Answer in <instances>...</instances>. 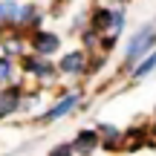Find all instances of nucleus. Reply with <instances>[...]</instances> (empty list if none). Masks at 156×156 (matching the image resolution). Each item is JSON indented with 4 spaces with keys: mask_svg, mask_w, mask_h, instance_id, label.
<instances>
[{
    "mask_svg": "<svg viewBox=\"0 0 156 156\" xmlns=\"http://www.w3.org/2000/svg\"><path fill=\"white\" fill-rule=\"evenodd\" d=\"M95 145H98V133H95V130H84L75 139V153H90Z\"/></svg>",
    "mask_w": 156,
    "mask_h": 156,
    "instance_id": "obj_3",
    "label": "nucleus"
},
{
    "mask_svg": "<svg viewBox=\"0 0 156 156\" xmlns=\"http://www.w3.org/2000/svg\"><path fill=\"white\" fill-rule=\"evenodd\" d=\"M23 67H26V73H35L41 78H49L52 75V64H44V61H38V58H29Z\"/></svg>",
    "mask_w": 156,
    "mask_h": 156,
    "instance_id": "obj_6",
    "label": "nucleus"
},
{
    "mask_svg": "<svg viewBox=\"0 0 156 156\" xmlns=\"http://www.w3.org/2000/svg\"><path fill=\"white\" fill-rule=\"evenodd\" d=\"M98 133L104 136V145H107V147H116V142H119V130H116V127L104 124V127H98Z\"/></svg>",
    "mask_w": 156,
    "mask_h": 156,
    "instance_id": "obj_8",
    "label": "nucleus"
},
{
    "mask_svg": "<svg viewBox=\"0 0 156 156\" xmlns=\"http://www.w3.org/2000/svg\"><path fill=\"white\" fill-rule=\"evenodd\" d=\"M153 67H156V52H153V55H147V58H145V64H142V67L136 69V78H145V75L151 73Z\"/></svg>",
    "mask_w": 156,
    "mask_h": 156,
    "instance_id": "obj_9",
    "label": "nucleus"
},
{
    "mask_svg": "<svg viewBox=\"0 0 156 156\" xmlns=\"http://www.w3.org/2000/svg\"><path fill=\"white\" fill-rule=\"evenodd\" d=\"M32 46H35L38 52H44V55H49V52L58 49V38H55V35H46V32H38V35L32 38Z\"/></svg>",
    "mask_w": 156,
    "mask_h": 156,
    "instance_id": "obj_2",
    "label": "nucleus"
},
{
    "mask_svg": "<svg viewBox=\"0 0 156 156\" xmlns=\"http://www.w3.org/2000/svg\"><path fill=\"white\" fill-rule=\"evenodd\" d=\"M9 75H12V61L9 58H0V81L9 78Z\"/></svg>",
    "mask_w": 156,
    "mask_h": 156,
    "instance_id": "obj_10",
    "label": "nucleus"
},
{
    "mask_svg": "<svg viewBox=\"0 0 156 156\" xmlns=\"http://www.w3.org/2000/svg\"><path fill=\"white\" fill-rule=\"evenodd\" d=\"M75 104H78V95H67V98H64L58 107H52V110L46 113V119H61V116H67V113L73 110Z\"/></svg>",
    "mask_w": 156,
    "mask_h": 156,
    "instance_id": "obj_5",
    "label": "nucleus"
},
{
    "mask_svg": "<svg viewBox=\"0 0 156 156\" xmlns=\"http://www.w3.org/2000/svg\"><path fill=\"white\" fill-rule=\"evenodd\" d=\"M153 44H156V26L151 23V26H145L133 41H130V46H127V64H133L136 58H139L145 49H151Z\"/></svg>",
    "mask_w": 156,
    "mask_h": 156,
    "instance_id": "obj_1",
    "label": "nucleus"
},
{
    "mask_svg": "<svg viewBox=\"0 0 156 156\" xmlns=\"http://www.w3.org/2000/svg\"><path fill=\"white\" fill-rule=\"evenodd\" d=\"M0 20H6V23L20 20V6L15 0H0Z\"/></svg>",
    "mask_w": 156,
    "mask_h": 156,
    "instance_id": "obj_4",
    "label": "nucleus"
},
{
    "mask_svg": "<svg viewBox=\"0 0 156 156\" xmlns=\"http://www.w3.org/2000/svg\"><path fill=\"white\" fill-rule=\"evenodd\" d=\"M61 69H64V73H81V69H84V55H81V52L67 55L64 64H61Z\"/></svg>",
    "mask_w": 156,
    "mask_h": 156,
    "instance_id": "obj_7",
    "label": "nucleus"
}]
</instances>
